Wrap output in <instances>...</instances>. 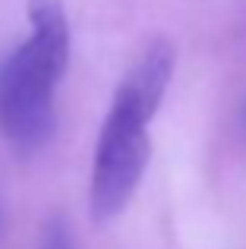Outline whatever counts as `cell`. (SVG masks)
<instances>
[{
	"label": "cell",
	"mask_w": 246,
	"mask_h": 249,
	"mask_svg": "<svg viewBox=\"0 0 246 249\" xmlns=\"http://www.w3.org/2000/svg\"><path fill=\"white\" fill-rule=\"evenodd\" d=\"M177 51L167 38H155L136 63L126 70L111 107L98 129L92 161V180H88V208L98 224H107L136 196L142 177H145L148 158H152V126L164 91L171 85Z\"/></svg>",
	"instance_id": "cell-1"
},
{
	"label": "cell",
	"mask_w": 246,
	"mask_h": 249,
	"mask_svg": "<svg viewBox=\"0 0 246 249\" xmlns=\"http://www.w3.org/2000/svg\"><path fill=\"white\" fill-rule=\"evenodd\" d=\"M70 67V19L63 0H29V38L0 67V129L19 155L54 139L57 89Z\"/></svg>",
	"instance_id": "cell-2"
},
{
	"label": "cell",
	"mask_w": 246,
	"mask_h": 249,
	"mask_svg": "<svg viewBox=\"0 0 246 249\" xmlns=\"http://www.w3.org/2000/svg\"><path fill=\"white\" fill-rule=\"evenodd\" d=\"M38 249H79L76 243V233L70 227L67 214H51L41 227V240H38Z\"/></svg>",
	"instance_id": "cell-3"
},
{
	"label": "cell",
	"mask_w": 246,
	"mask_h": 249,
	"mask_svg": "<svg viewBox=\"0 0 246 249\" xmlns=\"http://www.w3.org/2000/svg\"><path fill=\"white\" fill-rule=\"evenodd\" d=\"M243 120H246V117H243Z\"/></svg>",
	"instance_id": "cell-4"
}]
</instances>
